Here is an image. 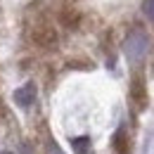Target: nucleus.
<instances>
[{
  "mask_svg": "<svg viewBox=\"0 0 154 154\" xmlns=\"http://www.w3.org/2000/svg\"><path fill=\"white\" fill-rule=\"evenodd\" d=\"M123 52H126V57H128L131 64L142 62L145 55H147V36H145L142 31H133V33H128L126 45H123Z\"/></svg>",
  "mask_w": 154,
  "mask_h": 154,
  "instance_id": "nucleus-1",
  "label": "nucleus"
},
{
  "mask_svg": "<svg viewBox=\"0 0 154 154\" xmlns=\"http://www.w3.org/2000/svg\"><path fill=\"white\" fill-rule=\"evenodd\" d=\"M29 36H31V40H33L36 45H40V48H52V45L57 43V31H55V26H50L48 21L33 24L31 31H29Z\"/></svg>",
  "mask_w": 154,
  "mask_h": 154,
  "instance_id": "nucleus-2",
  "label": "nucleus"
},
{
  "mask_svg": "<svg viewBox=\"0 0 154 154\" xmlns=\"http://www.w3.org/2000/svg\"><path fill=\"white\" fill-rule=\"evenodd\" d=\"M131 100L135 102V107L137 109H145L147 107V83H145V78L142 74H135L133 81H131Z\"/></svg>",
  "mask_w": 154,
  "mask_h": 154,
  "instance_id": "nucleus-3",
  "label": "nucleus"
},
{
  "mask_svg": "<svg viewBox=\"0 0 154 154\" xmlns=\"http://www.w3.org/2000/svg\"><path fill=\"white\" fill-rule=\"evenodd\" d=\"M14 102L19 104V107H31L33 102H36V85L33 83H26V85H21L14 90Z\"/></svg>",
  "mask_w": 154,
  "mask_h": 154,
  "instance_id": "nucleus-4",
  "label": "nucleus"
},
{
  "mask_svg": "<svg viewBox=\"0 0 154 154\" xmlns=\"http://www.w3.org/2000/svg\"><path fill=\"white\" fill-rule=\"evenodd\" d=\"M71 147L76 154H90V140L88 137H74L71 140Z\"/></svg>",
  "mask_w": 154,
  "mask_h": 154,
  "instance_id": "nucleus-5",
  "label": "nucleus"
},
{
  "mask_svg": "<svg viewBox=\"0 0 154 154\" xmlns=\"http://www.w3.org/2000/svg\"><path fill=\"white\" fill-rule=\"evenodd\" d=\"M114 145H116V152H119V154H126V152H128V142H126V131H123V128L116 133Z\"/></svg>",
  "mask_w": 154,
  "mask_h": 154,
  "instance_id": "nucleus-6",
  "label": "nucleus"
},
{
  "mask_svg": "<svg viewBox=\"0 0 154 154\" xmlns=\"http://www.w3.org/2000/svg\"><path fill=\"white\" fill-rule=\"evenodd\" d=\"M142 12H145V17L149 21H154V0H145L142 2Z\"/></svg>",
  "mask_w": 154,
  "mask_h": 154,
  "instance_id": "nucleus-7",
  "label": "nucleus"
},
{
  "mask_svg": "<svg viewBox=\"0 0 154 154\" xmlns=\"http://www.w3.org/2000/svg\"><path fill=\"white\" fill-rule=\"evenodd\" d=\"M0 154H10V152H0Z\"/></svg>",
  "mask_w": 154,
  "mask_h": 154,
  "instance_id": "nucleus-8",
  "label": "nucleus"
}]
</instances>
